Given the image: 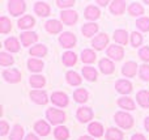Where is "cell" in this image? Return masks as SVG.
<instances>
[{
  "label": "cell",
  "instance_id": "obj_1",
  "mask_svg": "<svg viewBox=\"0 0 149 140\" xmlns=\"http://www.w3.org/2000/svg\"><path fill=\"white\" fill-rule=\"evenodd\" d=\"M115 120H116V123H118L120 127H123V128H130L132 126V123H134L132 117L130 114H127V113H124V111L116 113L115 114Z\"/></svg>",
  "mask_w": 149,
  "mask_h": 140
},
{
  "label": "cell",
  "instance_id": "obj_2",
  "mask_svg": "<svg viewBox=\"0 0 149 140\" xmlns=\"http://www.w3.org/2000/svg\"><path fill=\"white\" fill-rule=\"evenodd\" d=\"M47 115V119L52 123V125H58V123H62L64 122L65 119V114L60 110H56V109H49L46 113Z\"/></svg>",
  "mask_w": 149,
  "mask_h": 140
},
{
  "label": "cell",
  "instance_id": "obj_3",
  "mask_svg": "<svg viewBox=\"0 0 149 140\" xmlns=\"http://www.w3.org/2000/svg\"><path fill=\"white\" fill-rule=\"evenodd\" d=\"M59 42L63 47L70 49V47H73L74 43H76V37L72 33H70V31H65V33H63L59 37Z\"/></svg>",
  "mask_w": 149,
  "mask_h": 140
},
{
  "label": "cell",
  "instance_id": "obj_4",
  "mask_svg": "<svg viewBox=\"0 0 149 140\" xmlns=\"http://www.w3.org/2000/svg\"><path fill=\"white\" fill-rule=\"evenodd\" d=\"M8 9L12 16H18L25 10V3L24 1H9L8 3Z\"/></svg>",
  "mask_w": 149,
  "mask_h": 140
},
{
  "label": "cell",
  "instance_id": "obj_5",
  "mask_svg": "<svg viewBox=\"0 0 149 140\" xmlns=\"http://www.w3.org/2000/svg\"><path fill=\"white\" fill-rule=\"evenodd\" d=\"M3 77L8 81V83H18L21 80V75L16 68H10V70H5L3 72Z\"/></svg>",
  "mask_w": 149,
  "mask_h": 140
},
{
  "label": "cell",
  "instance_id": "obj_6",
  "mask_svg": "<svg viewBox=\"0 0 149 140\" xmlns=\"http://www.w3.org/2000/svg\"><path fill=\"white\" fill-rule=\"evenodd\" d=\"M30 97H31V100H33L36 104H39V105H45V104H47V101H49L46 92H43V91H33V92H30Z\"/></svg>",
  "mask_w": 149,
  "mask_h": 140
},
{
  "label": "cell",
  "instance_id": "obj_7",
  "mask_svg": "<svg viewBox=\"0 0 149 140\" xmlns=\"http://www.w3.org/2000/svg\"><path fill=\"white\" fill-rule=\"evenodd\" d=\"M51 101L54 102L58 106H67L68 104V97L65 93H62V92H55L51 96Z\"/></svg>",
  "mask_w": 149,
  "mask_h": 140
},
{
  "label": "cell",
  "instance_id": "obj_8",
  "mask_svg": "<svg viewBox=\"0 0 149 140\" xmlns=\"http://www.w3.org/2000/svg\"><path fill=\"white\" fill-rule=\"evenodd\" d=\"M60 17H62V21L67 25H72L77 21V13L74 10H63L60 13Z\"/></svg>",
  "mask_w": 149,
  "mask_h": 140
},
{
  "label": "cell",
  "instance_id": "obj_9",
  "mask_svg": "<svg viewBox=\"0 0 149 140\" xmlns=\"http://www.w3.org/2000/svg\"><path fill=\"white\" fill-rule=\"evenodd\" d=\"M107 42H109L107 36H106L105 33H101V34H98V36L95 37L94 39H93L92 45L94 46V49H97V50H103V49H105V46L107 45Z\"/></svg>",
  "mask_w": 149,
  "mask_h": 140
},
{
  "label": "cell",
  "instance_id": "obj_10",
  "mask_svg": "<svg viewBox=\"0 0 149 140\" xmlns=\"http://www.w3.org/2000/svg\"><path fill=\"white\" fill-rule=\"evenodd\" d=\"M107 55L111 58V59H115V60H120L124 55V51L120 46H110L107 49Z\"/></svg>",
  "mask_w": 149,
  "mask_h": 140
},
{
  "label": "cell",
  "instance_id": "obj_11",
  "mask_svg": "<svg viewBox=\"0 0 149 140\" xmlns=\"http://www.w3.org/2000/svg\"><path fill=\"white\" fill-rule=\"evenodd\" d=\"M77 118L81 122H89L93 118V111L90 107H80L77 110Z\"/></svg>",
  "mask_w": 149,
  "mask_h": 140
},
{
  "label": "cell",
  "instance_id": "obj_12",
  "mask_svg": "<svg viewBox=\"0 0 149 140\" xmlns=\"http://www.w3.org/2000/svg\"><path fill=\"white\" fill-rule=\"evenodd\" d=\"M115 88H116V91L120 92V93L128 94V93H131V91H132V84L130 83L128 80H119V81H116Z\"/></svg>",
  "mask_w": 149,
  "mask_h": 140
},
{
  "label": "cell",
  "instance_id": "obj_13",
  "mask_svg": "<svg viewBox=\"0 0 149 140\" xmlns=\"http://www.w3.org/2000/svg\"><path fill=\"white\" fill-rule=\"evenodd\" d=\"M37 39H38V36L34 31H24L21 34V42L24 46H29V45L34 43Z\"/></svg>",
  "mask_w": 149,
  "mask_h": 140
},
{
  "label": "cell",
  "instance_id": "obj_14",
  "mask_svg": "<svg viewBox=\"0 0 149 140\" xmlns=\"http://www.w3.org/2000/svg\"><path fill=\"white\" fill-rule=\"evenodd\" d=\"M136 70H137V64L135 62H127L126 64L122 68V72L124 76L127 77H132V76L136 75Z\"/></svg>",
  "mask_w": 149,
  "mask_h": 140
},
{
  "label": "cell",
  "instance_id": "obj_15",
  "mask_svg": "<svg viewBox=\"0 0 149 140\" xmlns=\"http://www.w3.org/2000/svg\"><path fill=\"white\" fill-rule=\"evenodd\" d=\"M63 25L60 21L58 20H49L46 22V30L49 31V33H52V34H56L59 33L60 30H62Z\"/></svg>",
  "mask_w": 149,
  "mask_h": 140
},
{
  "label": "cell",
  "instance_id": "obj_16",
  "mask_svg": "<svg viewBox=\"0 0 149 140\" xmlns=\"http://www.w3.org/2000/svg\"><path fill=\"white\" fill-rule=\"evenodd\" d=\"M88 131H89V134L93 135L94 138H100V136L103 135V127H102V125L98 122L90 123L89 127H88Z\"/></svg>",
  "mask_w": 149,
  "mask_h": 140
},
{
  "label": "cell",
  "instance_id": "obj_17",
  "mask_svg": "<svg viewBox=\"0 0 149 140\" xmlns=\"http://www.w3.org/2000/svg\"><path fill=\"white\" fill-rule=\"evenodd\" d=\"M34 130L41 136H46L50 134V126L47 125L45 120H38V122L36 123V126H34Z\"/></svg>",
  "mask_w": 149,
  "mask_h": 140
},
{
  "label": "cell",
  "instance_id": "obj_18",
  "mask_svg": "<svg viewBox=\"0 0 149 140\" xmlns=\"http://www.w3.org/2000/svg\"><path fill=\"white\" fill-rule=\"evenodd\" d=\"M34 10H36L37 15H39V16H42V17H45V16H49V13H50V7L46 4V3L38 1V3H36V5H34Z\"/></svg>",
  "mask_w": 149,
  "mask_h": 140
},
{
  "label": "cell",
  "instance_id": "obj_19",
  "mask_svg": "<svg viewBox=\"0 0 149 140\" xmlns=\"http://www.w3.org/2000/svg\"><path fill=\"white\" fill-rule=\"evenodd\" d=\"M110 9L114 15H122L123 10L126 9V1H122V0H118V1H113L110 5Z\"/></svg>",
  "mask_w": 149,
  "mask_h": 140
},
{
  "label": "cell",
  "instance_id": "obj_20",
  "mask_svg": "<svg viewBox=\"0 0 149 140\" xmlns=\"http://www.w3.org/2000/svg\"><path fill=\"white\" fill-rule=\"evenodd\" d=\"M85 17L88 20H97L100 17V10L97 7L94 5H88L86 9H85Z\"/></svg>",
  "mask_w": 149,
  "mask_h": 140
},
{
  "label": "cell",
  "instance_id": "obj_21",
  "mask_svg": "<svg viewBox=\"0 0 149 140\" xmlns=\"http://www.w3.org/2000/svg\"><path fill=\"white\" fill-rule=\"evenodd\" d=\"M100 68L105 75H109V73H113L114 72V64L111 60L109 59H102L100 62Z\"/></svg>",
  "mask_w": 149,
  "mask_h": 140
},
{
  "label": "cell",
  "instance_id": "obj_22",
  "mask_svg": "<svg viewBox=\"0 0 149 140\" xmlns=\"http://www.w3.org/2000/svg\"><path fill=\"white\" fill-rule=\"evenodd\" d=\"M98 30V26L97 24L94 22H89V24H85L84 26H82V34H84L85 37H92L94 36V33Z\"/></svg>",
  "mask_w": 149,
  "mask_h": 140
},
{
  "label": "cell",
  "instance_id": "obj_23",
  "mask_svg": "<svg viewBox=\"0 0 149 140\" xmlns=\"http://www.w3.org/2000/svg\"><path fill=\"white\" fill-rule=\"evenodd\" d=\"M137 102L141 105L143 107H149V92L147 91H140L136 96Z\"/></svg>",
  "mask_w": 149,
  "mask_h": 140
},
{
  "label": "cell",
  "instance_id": "obj_24",
  "mask_svg": "<svg viewBox=\"0 0 149 140\" xmlns=\"http://www.w3.org/2000/svg\"><path fill=\"white\" fill-rule=\"evenodd\" d=\"M34 18L31 16H24L22 18L18 20V28L20 29H28V28H31L34 25Z\"/></svg>",
  "mask_w": 149,
  "mask_h": 140
},
{
  "label": "cell",
  "instance_id": "obj_25",
  "mask_svg": "<svg viewBox=\"0 0 149 140\" xmlns=\"http://www.w3.org/2000/svg\"><path fill=\"white\" fill-rule=\"evenodd\" d=\"M118 105L123 109H127V110H134L135 109V102L132 101L131 98L128 97H120L118 100Z\"/></svg>",
  "mask_w": 149,
  "mask_h": 140
},
{
  "label": "cell",
  "instance_id": "obj_26",
  "mask_svg": "<svg viewBox=\"0 0 149 140\" xmlns=\"http://www.w3.org/2000/svg\"><path fill=\"white\" fill-rule=\"evenodd\" d=\"M5 47H7L10 52H17L18 50H20V43H18V41L16 38L10 37V38H8L7 41H5Z\"/></svg>",
  "mask_w": 149,
  "mask_h": 140
},
{
  "label": "cell",
  "instance_id": "obj_27",
  "mask_svg": "<svg viewBox=\"0 0 149 140\" xmlns=\"http://www.w3.org/2000/svg\"><path fill=\"white\" fill-rule=\"evenodd\" d=\"M28 65H29V70L30 71H33V72H39V71H42V68H43V62L38 60V59H29Z\"/></svg>",
  "mask_w": 149,
  "mask_h": 140
},
{
  "label": "cell",
  "instance_id": "obj_28",
  "mask_svg": "<svg viewBox=\"0 0 149 140\" xmlns=\"http://www.w3.org/2000/svg\"><path fill=\"white\" fill-rule=\"evenodd\" d=\"M114 39H115L118 43L126 45L128 42V34H127L126 30H116L114 33Z\"/></svg>",
  "mask_w": 149,
  "mask_h": 140
},
{
  "label": "cell",
  "instance_id": "obj_29",
  "mask_svg": "<svg viewBox=\"0 0 149 140\" xmlns=\"http://www.w3.org/2000/svg\"><path fill=\"white\" fill-rule=\"evenodd\" d=\"M82 75H84V77L86 79V80L94 81L95 79H97V71L92 67H84L82 68Z\"/></svg>",
  "mask_w": 149,
  "mask_h": 140
},
{
  "label": "cell",
  "instance_id": "obj_30",
  "mask_svg": "<svg viewBox=\"0 0 149 140\" xmlns=\"http://www.w3.org/2000/svg\"><path fill=\"white\" fill-rule=\"evenodd\" d=\"M55 138L58 140H67L68 139V135H70V132H68V128L63 127V126H59V127L55 128Z\"/></svg>",
  "mask_w": 149,
  "mask_h": 140
},
{
  "label": "cell",
  "instance_id": "obj_31",
  "mask_svg": "<svg viewBox=\"0 0 149 140\" xmlns=\"http://www.w3.org/2000/svg\"><path fill=\"white\" fill-rule=\"evenodd\" d=\"M106 138H107V140H122L123 139V134H122L119 130H116V128L111 127L107 130Z\"/></svg>",
  "mask_w": 149,
  "mask_h": 140
},
{
  "label": "cell",
  "instance_id": "obj_32",
  "mask_svg": "<svg viewBox=\"0 0 149 140\" xmlns=\"http://www.w3.org/2000/svg\"><path fill=\"white\" fill-rule=\"evenodd\" d=\"M46 52H47V49L43 45H37V46L30 49V55H33V56H45Z\"/></svg>",
  "mask_w": 149,
  "mask_h": 140
},
{
  "label": "cell",
  "instance_id": "obj_33",
  "mask_svg": "<svg viewBox=\"0 0 149 140\" xmlns=\"http://www.w3.org/2000/svg\"><path fill=\"white\" fill-rule=\"evenodd\" d=\"M76 60H77V58L74 55V52L72 51H67L63 54V63L65 65H73L76 63Z\"/></svg>",
  "mask_w": 149,
  "mask_h": 140
},
{
  "label": "cell",
  "instance_id": "obj_34",
  "mask_svg": "<svg viewBox=\"0 0 149 140\" xmlns=\"http://www.w3.org/2000/svg\"><path fill=\"white\" fill-rule=\"evenodd\" d=\"M95 56H97V55H95L94 51H92V50H84V51L81 52V59L84 63H93L95 60Z\"/></svg>",
  "mask_w": 149,
  "mask_h": 140
},
{
  "label": "cell",
  "instance_id": "obj_35",
  "mask_svg": "<svg viewBox=\"0 0 149 140\" xmlns=\"http://www.w3.org/2000/svg\"><path fill=\"white\" fill-rule=\"evenodd\" d=\"M30 84L33 88H42L45 85V77L41 75H34L30 77Z\"/></svg>",
  "mask_w": 149,
  "mask_h": 140
},
{
  "label": "cell",
  "instance_id": "obj_36",
  "mask_svg": "<svg viewBox=\"0 0 149 140\" xmlns=\"http://www.w3.org/2000/svg\"><path fill=\"white\" fill-rule=\"evenodd\" d=\"M24 136V128L20 125H16L13 127V131L10 134V139L9 140H21Z\"/></svg>",
  "mask_w": 149,
  "mask_h": 140
},
{
  "label": "cell",
  "instance_id": "obj_37",
  "mask_svg": "<svg viewBox=\"0 0 149 140\" xmlns=\"http://www.w3.org/2000/svg\"><path fill=\"white\" fill-rule=\"evenodd\" d=\"M67 81L71 85H80V84H81V77H80L76 72L70 71V72L67 73Z\"/></svg>",
  "mask_w": 149,
  "mask_h": 140
},
{
  "label": "cell",
  "instance_id": "obj_38",
  "mask_svg": "<svg viewBox=\"0 0 149 140\" xmlns=\"http://www.w3.org/2000/svg\"><path fill=\"white\" fill-rule=\"evenodd\" d=\"M128 12H130V15H132V16H139V15H143L144 9H143L141 4H139V3H132L128 8Z\"/></svg>",
  "mask_w": 149,
  "mask_h": 140
},
{
  "label": "cell",
  "instance_id": "obj_39",
  "mask_svg": "<svg viewBox=\"0 0 149 140\" xmlns=\"http://www.w3.org/2000/svg\"><path fill=\"white\" fill-rule=\"evenodd\" d=\"M10 29H12L10 21L7 17H0V31L1 33H8V31H10Z\"/></svg>",
  "mask_w": 149,
  "mask_h": 140
},
{
  "label": "cell",
  "instance_id": "obj_40",
  "mask_svg": "<svg viewBox=\"0 0 149 140\" xmlns=\"http://www.w3.org/2000/svg\"><path fill=\"white\" fill-rule=\"evenodd\" d=\"M73 97L77 102H85L88 100V92L85 91V89H77V91L74 92Z\"/></svg>",
  "mask_w": 149,
  "mask_h": 140
},
{
  "label": "cell",
  "instance_id": "obj_41",
  "mask_svg": "<svg viewBox=\"0 0 149 140\" xmlns=\"http://www.w3.org/2000/svg\"><path fill=\"white\" fill-rule=\"evenodd\" d=\"M136 25L139 29H141L143 31H148L149 30V18L148 17H141L136 21Z\"/></svg>",
  "mask_w": 149,
  "mask_h": 140
},
{
  "label": "cell",
  "instance_id": "obj_42",
  "mask_svg": "<svg viewBox=\"0 0 149 140\" xmlns=\"http://www.w3.org/2000/svg\"><path fill=\"white\" fill-rule=\"evenodd\" d=\"M13 63V58L5 52H0V64L1 65H10Z\"/></svg>",
  "mask_w": 149,
  "mask_h": 140
},
{
  "label": "cell",
  "instance_id": "obj_43",
  "mask_svg": "<svg viewBox=\"0 0 149 140\" xmlns=\"http://www.w3.org/2000/svg\"><path fill=\"white\" fill-rule=\"evenodd\" d=\"M140 76L143 80H149V65L148 64H143L140 65Z\"/></svg>",
  "mask_w": 149,
  "mask_h": 140
},
{
  "label": "cell",
  "instance_id": "obj_44",
  "mask_svg": "<svg viewBox=\"0 0 149 140\" xmlns=\"http://www.w3.org/2000/svg\"><path fill=\"white\" fill-rule=\"evenodd\" d=\"M131 41H132V45H134V46H140V43L143 42V38L139 33L134 31V33L131 34Z\"/></svg>",
  "mask_w": 149,
  "mask_h": 140
},
{
  "label": "cell",
  "instance_id": "obj_45",
  "mask_svg": "<svg viewBox=\"0 0 149 140\" xmlns=\"http://www.w3.org/2000/svg\"><path fill=\"white\" fill-rule=\"evenodd\" d=\"M139 56L141 58L144 62H149V47H143L139 51Z\"/></svg>",
  "mask_w": 149,
  "mask_h": 140
},
{
  "label": "cell",
  "instance_id": "obj_46",
  "mask_svg": "<svg viewBox=\"0 0 149 140\" xmlns=\"http://www.w3.org/2000/svg\"><path fill=\"white\" fill-rule=\"evenodd\" d=\"M56 4H58V7H60V8H68V7H72L74 4V1L73 0H58Z\"/></svg>",
  "mask_w": 149,
  "mask_h": 140
},
{
  "label": "cell",
  "instance_id": "obj_47",
  "mask_svg": "<svg viewBox=\"0 0 149 140\" xmlns=\"http://www.w3.org/2000/svg\"><path fill=\"white\" fill-rule=\"evenodd\" d=\"M7 132H8V125H7V122L1 120L0 122V135H5Z\"/></svg>",
  "mask_w": 149,
  "mask_h": 140
},
{
  "label": "cell",
  "instance_id": "obj_48",
  "mask_svg": "<svg viewBox=\"0 0 149 140\" xmlns=\"http://www.w3.org/2000/svg\"><path fill=\"white\" fill-rule=\"evenodd\" d=\"M131 140H145V138L141 135V134H136V135L132 136Z\"/></svg>",
  "mask_w": 149,
  "mask_h": 140
},
{
  "label": "cell",
  "instance_id": "obj_49",
  "mask_svg": "<svg viewBox=\"0 0 149 140\" xmlns=\"http://www.w3.org/2000/svg\"><path fill=\"white\" fill-rule=\"evenodd\" d=\"M25 140H38V138H37L36 135H33V134H29V135L26 136Z\"/></svg>",
  "mask_w": 149,
  "mask_h": 140
},
{
  "label": "cell",
  "instance_id": "obj_50",
  "mask_svg": "<svg viewBox=\"0 0 149 140\" xmlns=\"http://www.w3.org/2000/svg\"><path fill=\"white\" fill-rule=\"evenodd\" d=\"M144 125H145V128H147V130L149 131V117L147 118V119H145V123H144Z\"/></svg>",
  "mask_w": 149,
  "mask_h": 140
},
{
  "label": "cell",
  "instance_id": "obj_51",
  "mask_svg": "<svg viewBox=\"0 0 149 140\" xmlns=\"http://www.w3.org/2000/svg\"><path fill=\"white\" fill-rule=\"evenodd\" d=\"M79 140H94V139H92L90 136H81Z\"/></svg>",
  "mask_w": 149,
  "mask_h": 140
},
{
  "label": "cell",
  "instance_id": "obj_52",
  "mask_svg": "<svg viewBox=\"0 0 149 140\" xmlns=\"http://www.w3.org/2000/svg\"><path fill=\"white\" fill-rule=\"evenodd\" d=\"M97 3H98V4H101V5H103V7L107 4V1H101V0H100V1H97Z\"/></svg>",
  "mask_w": 149,
  "mask_h": 140
},
{
  "label": "cell",
  "instance_id": "obj_53",
  "mask_svg": "<svg viewBox=\"0 0 149 140\" xmlns=\"http://www.w3.org/2000/svg\"><path fill=\"white\" fill-rule=\"evenodd\" d=\"M145 3H147V4H149V1H145Z\"/></svg>",
  "mask_w": 149,
  "mask_h": 140
}]
</instances>
